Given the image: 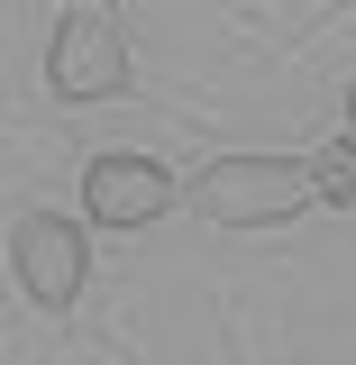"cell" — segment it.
Listing matches in <instances>:
<instances>
[{
  "label": "cell",
  "mask_w": 356,
  "mask_h": 365,
  "mask_svg": "<svg viewBox=\"0 0 356 365\" xmlns=\"http://www.w3.org/2000/svg\"><path fill=\"white\" fill-rule=\"evenodd\" d=\"M192 201H201V220L210 228H274L293 220V210H311V165L302 155H220L210 174L192 182Z\"/></svg>",
  "instance_id": "6da1fadb"
},
{
  "label": "cell",
  "mask_w": 356,
  "mask_h": 365,
  "mask_svg": "<svg viewBox=\"0 0 356 365\" xmlns=\"http://www.w3.org/2000/svg\"><path fill=\"white\" fill-rule=\"evenodd\" d=\"M46 83H55V101H119L128 91V28L101 0L64 9V28L46 46Z\"/></svg>",
  "instance_id": "7a4b0ae2"
},
{
  "label": "cell",
  "mask_w": 356,
  "mask_h": 365,
  "mask_svg": "<svg viewBox=\"0 0 356 365\" xmlns=\"http://www.w3.org/2000/svg\"><path fill=\"white\" fill-rule=\"evenodd\" d=\"M9 274H19V292L37 302V311H73L83 302V283H91V247H83V228L64 220V210H28V220L9 228Z\"/></svg>",
  "instance_id": "3957f363"
},
{
  "label": "cell",
  "mask_w": 356,
  "mask_h": 365,
  "mask_svg": "<svg viewBox=\"0 0 356 365\" xmlns=\"http://www.w3.org/2000/svg\"><path fill=\"white\" fill-rule=\"evenodd\" d=\"M174 201H183V182L156 155H91V174H83V210L101 228H156Z\"/></svg>",
  "instance_id": "277c9868"
},
{
  "label": "cell",
  "mask_w": 356,
  "mask_h": 365,
  "mask_svg": "<svg viewBox=\"0 0 356 365\" xmlns=\"http://www.w3.org/2000/svg\"><path fill=\"white\" fill-rule=\"evenodd\" d=\"M311 192L329 201V210H356V137L329 146V155H311Z\"/></svg>",
  "instance_id": "5b68a950"
},
{
  "label": "cell",
  "mask_w": 356,
  "mask_h": 365,
  "mask_svg": "<svg viewBox=\"0 0 356 365\" xmlns=\"http://www.w3.org/2000/svg\"><path fill=\"white\" fill-rule=\"evenodd\" d=\"M347 137H356V83H347Z\"/></svg>",
  "instance_id": "8992f818"
},
{
  "label": "cell",
  "mask_w": 356,
  "mask_h": 365,
  "mask_svg": "<svg viewBox=\"0 0 356 365\" xmlns=\"http://www.w3.org/2000/svg\"><path fill=\"white\" fill-rule=\"evenodd\" d=\"M64 9H83V0H64Z\"/></svg>",
  "instance_id": "52a82bcc"
}]
</instances>
